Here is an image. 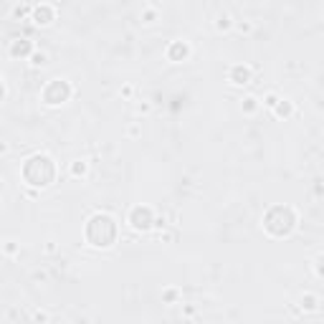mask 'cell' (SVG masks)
I'll list each match as a JSON object with an SVG mask.
<instances>
[{
    "label": "cell",
    "mask_w": 324,
    "mask_h": 324,
    "mask_svg": "<svg viewBox=\"0 0 324 324\" xmlns=\"http://www.w3.org/2000/svg\"><path fill=\"white\" fill-rule=\"evenodd\" d=\"M86 233H89V241L94 246H109L116 235V228H114V220L109 215H94Z\"/></svg>",
    "instance_id": "6da1fadb"
},
{
    "label": "cell",
    "mask_w": 324,
    "mask_h": 324,
    "mask_svg": "<svg viewBox=\"0 0 324 324\" xmlns=\"http://www.w3.org/2000/svg\"><path fill=\"white\" fill-rule=\"evenodd\" d=\"M53 178V165L48 157H33L25 165V180L33 185H48Z\"/></svg>",
    "instance_id": "7a4b0ae2"
},
{
    "label": "cell",
    "mask_w": 324,
    "mask_h": 324,
    "mask_svg": "<svg viewBox=\"0 0 324 324\" xmlns=\"http://www.w3.org/2000/svg\"><path fill=\"white\" fill-rule=\"evenodd\" d=\"M266 228L274 233V235H286L291 228H294V213L289 208H274L269 215H266Z\"/></svg>",
    "instance_id": "3957f363"
},
{
    "label": "cell",
    "mask_w": 324,
    "mask_h": 324,
    "mask_svg": "<svg viewBox=\"0 0 324 324\" xmlns=\"http://www.w3.org/2000/svg\"><path fill=\"white\" fill-rule=\"evenodd\" d=\"M69 99V86L64 81H53L46 89V101L48 104H61V101Z\"/></svg>",
    "instance_id": "277c9868"
},
{
    "label": "cell",
    "mask_w": 324,
    "mask_h": 324,
    "mask_svg": "<svg viewBox=\"0 0 324 324\" xmlns=\"http://www.w3.org/2000/svg\"><path fill=\"white\" fill-rule=\"evenodd\" d=\"M129 223L135 226V228H139V231H147V228L152 226V215H150V210H147V208H135V210H132Z\"/></svg>",
    "instance_id": "5b68a950"
},
{
    "label": "cell",
    "mask_w": 324,
    "mask_h": 324,
    "mask_svg": "<svg viewBox=\"0 0 324 324\" xmlns=\"http://www.w3.org/2000/svg\"><path fill=\"white\" fill-rule=\"evenodd\" d=\"M248 76H251V73H248V69H241V66L233 69V81H235V84H246Z\"/></svg>",
    "instance_id": "8992f818"
},
{
    "label": "cell",
    "mask_w": 324,
    "mask_h": 324,
    "mask_svg": "<svg viewBox=\"0 0 324 324\" xmlns=\"http://www.w3.org/2000/svg\"><path fill=\"white\" fill-rule=\"evenodd\" d=\"M180 53L185 56V53H187V48H185V46H180V43H175V46L170 48V58H178Z\"/></svg>",
    "instance_id": "52a82bcc"
},
{
    "label": "cell",
    "mask_w": 324,
    "mask_h": 324,
    "mask_svg": "<svg viewBox=\"0 0 324 324\" xmlns=\"http://www.w3.org/2000/svg\"><path fill=\"white\" fill-rule=\"evenodd\" d=\"M48 16H51V10H48V8L36 10V18H38V23H48Z\"/></svg>",
    "instance_id": "ba28073f"
},
{
    "label": "cell",
    "mask_w": 324,
    "mask_h": 324,
    "mask_svg": "<svg viewBox=\"0 0 324 324\" xmlns=\"http://www.w3.org/2000/svg\"><path fill=\"white\" fill-rule=\"evenodd\" d=\"M28 41H21V43H16V48H13V53H28Z\"/></svg>",
    "instance_id": "9c48e42d"
}]
</instances>
